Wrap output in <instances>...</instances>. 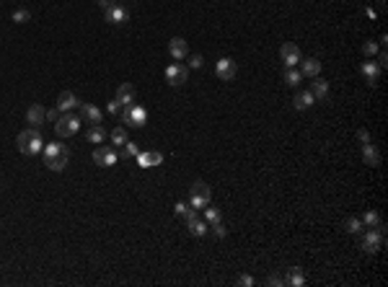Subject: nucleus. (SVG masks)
Returning a JSON list of instances; mask_svg holds the SVG:
<instances>
[{
	"mask_svg": "<svg viewBox=\"0 0 388 287\" xmlns=\"http://www.w3.org/2000/svg\"><path fill=\"white\" fill-rule=\"evenodd\" d=\"M16 145L23 155H36V153H42L44 150V140H42V132H39L36 127H29L23 132H18L16 137Z\"/></svg>",
	"mask_w": 388,
	"mask_h": 287,
	"instance_id": "f257e3e1",
	"label": "nucleus"
},
{
	"mask_svg": "<svg viewBox=\"0 0 388 287\" xmlns=\"http://www.w3.org/2000/svg\"><path fill=\"white\" fill-rule=\"evenodd\" d=\"M210 199H212V192H210V186H207L205 181H194V184H191L189 204H191L194 210H205L207 204H210Z\"/></svg>",
	"mask_w": 388,
	"mask_h": 287,
	"instance_id": "f03ea898",
	"label": "nucleus"
},
{
	"mask_svg": "<svg viewBox=\"0 0 388 287\" xmlns=\"http://www.w3.org/2000/svg\"><path fill=\"white\" fill-rule=\"evenodd\" d=\"M78 130H81V116H75V114H70V111H65V114L55 122L57 137H72Z\"/></svg>",
	"mask_w": 388,
	"mask_h": 287,
	"instance_id": "7ed1b4c3",
	"label": "nucleus"
},
{
	"mask_svg": "<svg viewBox=\"0 0 388 287\" xmlns=\"http://www.w3.org/2000/svg\"><path fill=\"white\" fill-rule=\"evenodd\" d=\"M116 160H119V155H116V150L111 148V145H99L96 150H93V163L96 166H101V169H111V166H116Z\"/></svg>",
	"mask_w": 388,
	"mask_h": 287,
	"instance_id": "20e7f679",
	"label": "nucleus"
},
{
	"mask_svg": "<svg viewBox=\"0 0 388 287\" xmlns=\"http://www.w3.org/2000/svg\"><path fill=\"white\" fill-rule=\"evenodd\" d=\"M362 249H365L368 254H375V251L383 249V225L370 228V230L362 235Z\"/></svg>",
	"mask_w": 388,
	"mask_h": 287,
	"instance_id": "39448f33",
	"label": "nucleus"
},
{
	"mask_svg": "<svg viewBox=\"0 0 388 287\" xmlns=\"http://www.w3.org/2000/svg\"><path fill=\"white\" fill-rule=\"evenodd\" d=\"M186 78H189V67H184V65H179V62H174V65L166 67V80H168L171 86H184Z\"/></svg>",
	"mask_w": 388,
	"mask_h": 287,
	"instance_id": "423d86ee",
	"label": "nucleus"
},
{
	"mask_svg": "<svg viewBox=\"0 0 388 287\" xmlns=\"http://www.w3.org/2000/svg\"><path fill=\"white\" fill-rule=\"evenodd\" d=\"M236 73H238V67H236V62H233L230 57H220L215 62V75L220 80H233V78H236Z\"/></svg>",
	"mask_w": 388,
	"mask_h": 287,
	"instance_id": "0eeeda50",
	"label": "nucleus"
},
{
	"mask_svg": "<svg viewBox=\"0 0 388 287\" xmlns=\"http://www.w3.org/2000/svg\"><path fill=\"white\" fill-rule=\"evenodd\" d=\"M104 18H106L109 23H114V26H122V23L130 21V11H127L125 6H119V3H114L109 11H104Z\"/></svg>",
	"mask_w": 388,
	"mask_h": 287,
	"instance_id": "6e6552de",
	"label": "nucleus"
},
{
	"mask_svg": "<svg viewBox=\"0 0 388 287\" xmlns=\"http://www.w3.org/2000/svg\"><path fill=\"white\" fill-rule=\"evenodd\" d=\"M280 55H282V62H285L287 67H295V65L300 62V50H298V44H293V42H285V44L280 47Z\"/></svg>",
	"mask_w": 388,
	"mask_h": 287,
	"instance_id": "1a4fd4ad",
	"label": "nucleus"
},
{
	"mask_svg": "<svg viewBox=\"0 0 388 287\" xmlns=\"http://www.w3.org/2000/svg\"><path fill=\"white\" fill-rule=\"evenodd\" d=\"M168 52L174 60H186L189 55V44H186V39L184 36H174L171 42H168Z\"/></svg>",
	"mask_w": 388,
	"mask_h": 287,
	"instance_id": "9d476101",
	"label": "nucleus"
},
{
	"mask_svg": "<svg viewBox=\"0 0 388 287\" xmlns=\"http://www.w3.org/2000/svg\"><path fill=\"white\" fill-rule=\"evenodd\" d=\"M163 155L158 150H145V153H137V166L140 169H153V166H161Z\"/></svg>",
	"mask_w": 388,
	"mask_h": 287,
	"instance_id": "9b49d317",
	"label": "nucleus"
},
{
	"mask_svg": "<svg viewBox=\"0 0 388 287\" xmlns=\"http://www.w3.org/2000/svg\"><path fill=\"white\" fill-rule=\"evenodd\" d=\"M44 119H47V111H44L42 104H31V106L26 109V122H29L31 127H39Z\"/></svg>",
	"mask_w": 388,
	"mask_h": 287,
	"instance_id": "f8f14e48",
	"label": "nucleus"
},
{
	"mask_svg": "<svg viewBox=\"0 0 388 287\" xmlns=\"http://www.w3.org/2000/svg\"><path fill=\"white\" fill-rule=\"evenodd\" d=\"M75 106H81V101H78V96L72 93V91H62L60 96H57V109L65 114V111H70V109H75Z\"/></svg>",
	"mask_w": 388,
	"mask_h": 287,
	"instance_id": "ddd939ff",
	"label": "nucleus"
},
{
	"mask_svg": "<svg viewBox=\"0 0 388 287\" xmlns=\"http://www.w3.org/2000/svg\"><path fill=\"white\" fill-rule=\"evenodd\" d=\"M81 114H83V119L88 122V125H101V119H104L101 109H96L93 104H83V101H81Z\"/></svg>",
	"mask_w": 388,
	"mask_h": 287,
	"instance_id": "4468645a",
	"label": "nucleus"
},
{
	"mask_svg": "<svg viewBox=\"0 0 388 287\" xmlns=\"http://www.w3.org/2000/svg\"><path fill=\"white\" fill-rule=\"evenodd\" d=\"M362 158H365V163L370 169H378L380 166V155H378V148L373 145V142H365L362 145Z\"/></svg>",
	"mask_w": 388,
	"mask_h": 287,
	"instance_id": "2eb2a0df",
	"label": "nucleus"
},
{
	"mask_svg": "<svg viewBox=\"0 0 388 287\" xmlns=\"http://www.w3.org/2000/svg\"><path fill=\"white\" fill-rule=\"evenodd\" d=\"M362 75H365V80H368V86H375V80H378V75H380V65L378 62H373V60H368V62H362Z\"/></svg>",
	"mask_w": 388,
	"mask_h": 287,
	"instance_id": "dca6fc26",
	"label": "nucleus"
},
{
	"mask_svg": "<svg viewBox=\"0 0 388 287\" xmlns=\"http://www.w3.org/2000/svg\"><path fill=\"white\" fill-rule=\"evenodd\" d=\"M116 101H119L122 106H130L135 101V88L132 83H122L119 88H116Z\"/></svg>",
	"mask_w": 388,
	"mask_h": 287,
	"instance_id": "f3484780",
	"label": "nucleus"
},
{
	"mask_svg": "<svg viewBox=\"0 0 388 287\" xmlns=\"http://www.w3.org/2000/svg\"><path fill=\"white\" fill-rule=\"evenodd\" d=\"M67 155H70V153H60V155H52V158H44V163H47V169H50V171H55V174H60V171H65V166H67Z\"/></svg>",
	"mask_w": 388,
	"mask_h": 287,
	"instance_id": "a211bd4d",
	"label": "nucleus"
},
{
	"mask_svg": "<svg viewBox=\"0 0 388 287\" xmlns=\"http://www.w3.org/2000/svg\"><path fill=\"white\" fill-rule=\"evenodd\" d=\"M310 93H313V99H326L329 96V83L316 75L313 80H310Z\"/></svg>",
	"mask_w": 388,
	"mask_h": 287,
	"instance_id": "6ab92c4d",
	"label": "nucleus"
},
{
	"mask_svg": "<svg viewBox=\"0 0 388 287\" xmlns=\"http://www.w3.org/2000/svg\"><path fill=\"white\" fill-rule=\"evenodd\" d=\"M293 104H295L298 111H305V109H310V106L316 104V99H313V93H310V91H300V93L293 99Z\"/></svg>",
	"mask_w": 388,
	"mask_h": 287,
	"instance_id": "aec40b11",
	"label": "nucleus"
},
{
	"mask_svg": "<svg viewBox=\"0 0 388 287\" xmlns=\"http://www.w3.org/2000/svg\"><path fill=\"white\" fill-rule=\"evenodd\" d=\"M86 140L93 142V145H101V142L106 140V130H104L101 125H91V130L86 132Z\"/></svg>",
	"mask_w": 388,
	"mask_h": 287,
	"instance_id": "412c9836",
	"label": "nucleus"
},
{
	"mask_svg": "<svg viewBox=\"0 0 388 287\" xmlns=\"http://www.w3.org/2000/svg\"><path fill=\"white\" fill-rule=\"evenodd\" d=\"M285 284L303 287V284H305V274H303V269H300V267H293V269L287 272V277H285Z\"/></svg>",
	"mask_w": 388,
	"mask_h": 287,
	"instance_id": "4be33fe9",
	"label": "nucleus"
},
{
	"mask_svg": "<svg viewBox=\"0 0 388 287\" xmlns=\"http://www.w3.org/2000/svg\"><path fill=\"white\" fill-rule=\"evenodd\" d=\"M321 73V60H316V57H308V60H303V75H308V78H316Z\"/></svg>",
	"mask_w": 388,
	"mask_h": 287,
	"instance_id": "5701e85b",
	"label": "nucleus"
},
{
	"mask_svg": "<svg viewBox=\"0 0 388 287\" xmlns=\"http://www.w3.org/2000/svg\"><path fill=\"white\" fill-rule=\"evenodd\" d=\"M186 228H189V233H191V235H197V238L207 235V223H205V220H200V218L189 220V223H186Z\"/></svg>",
	"mask_w": 388,
	"mask_h": 287,
	"instance_id": "b1692460",
	"label": "nucleus"
},
{
	"mask_svg": "<svg viewBox=\"0 0 388 287\" xmlns=\"http://www.w3.org/2000/svg\"><path fill=\"white\" fill-rule=\"evenodd\" d=\"M174 212H176L179 218H184L186 223H189V220H194V218H197V212H194V207H191V204H189V207H186V204H184V202H176V204H174Z\"/></svg>",
	"mask_w": 388,
	"mask_h": 287,
	"instance_id": "393cba45",
	"label": "nucleus"
},
{
	"mask_svg": "<svg viewBox=\"0 0 388 287\" xmlns=\"http://www.w3.org/2000/svg\"><path fill=\"white\" fill-rule=\"evenodd\" d=\"M127 140H130V135H127V127H125V125H119V127L111 132V142H114V145H125Z\"/></svg>",
	"mask_w": 388,
	"mask_h": 287,
	"instance_id": "a878e982",
	"label": "nucleus"
},
{
	"mask_svg": "<svg viewBox=\"0 0 388 287\" xmlns=\"http://www.w3.org/2000/svg\"><path fill=\"white\" fill-rule=\"evenodd\" d=\"M223 220V212L217 210V207H205V223H210V225H215V223H220Z\"/></svg>",
	"mask_w": 388,
	"mask_h": 287,
	"instance_id": "bb28decb",
	"label": "nucleus"
},
{
	"mask_svg": "<svg viewBox=\"0 0 388 287\" xmlns=\"http://www.w3.org/2000/svg\"><path fill=\"white\" fill-rule=\"evenodd\" d=\"M362 223H365L368 228H378V225H383V223H380V215H378L375 210H368V212L362 215Z\"/></svg>",
	"mask_w": 388,
	"mask_h": 287,
	"instance_id": "cd10ccee",
	"label": "nucleus"
},
{
	"mask_svg": "<svg viewBox=\"0 0 388 287\" xmlns=\"http://www.w3.org/2000/svg\"><path fill=\"white\" fill-rule=\"evenodd\" d=\"M300 78H303V73H298L295 67H287V70H285V83H287V86H298Z\"/></svg>",
	"mask_w": 388,
	"mask_h": 287,
	"instance_id": "c85d7f7f",
	"label": "nucleus"
},
{
	"mask_svg": "<svg viewBox=\"0 0 388 287\" xmlns=\"http://www.w3.org/2000/svg\"><path fill=\"white\" fill-rule=\"evenodd\" d=\"M60 153H67V148H65V145H60V142H50V145H44V158H52V155H60Z\"/></svg>",
	"mask_w": 388,
	"mask_h": 287,
	"instance_id": "c756f323",
	"label": "nucleus"
},
{
	"mask_svg": "<svg viewBox=\"0 0 388 287\" xmlns=\"http://www.w3.org/2000/svg\"><path fill=\"white\" fill-rule=\"evenodd\" d=\"M29 18H31V13H29L26 8H16V11H13V21H16V23H29Z\"/></svg>",
	"mask_w": 388,
	"mask_h": 287,
	"instance_id": "7c9ffc66",
	"label": "nucleus"
},
{
	"mask_svg": "<svg viewBox=\"0 0 388 287\" xmlns=\"http://www.w3.org/2000/svg\"><path fill=\"white\" fill-rule=\"evenodd\" d=\"M344 228H347L349 233H360V228H362V220H357V218H349V220L344 223Z\"/></svg>",
	"mask_w": 388,
	"mask_h": 287,
	"instance_id": "2f4dec72",
	"label": "nucleus"
},
{
	"mask_svg": "<svg viewBox=\"0 0 388 287\" xmlns=\"http://www.w3.org/2000/svg\"><path fill=\"white\" fill-rule=\"evenodd\" d=\"M106 111H109L111 116H119V111H122V104L116 101V99H111V101L106 104Z\"/></svg>",
	"mask_w": 388,
	"mask_h": 287,
	"instance_id": "473e14b6",
	"label": "nucleus"
},
{
	"mask_svg": "<svg viewBox=\"0 0 388 287\" xmlns=\"http://www.w3.org/2000/svg\"><path fill=\"white\" fill-rule=\"evenodd\" d=\"M362 52H365L368 57H375V55H378V42H373V39H370V42H365V44H362Z\"/></svg>",
	"mask_w": 388,
	"mask_h": 287,
	"instance_id": "72a5a7b5",
	"label": "nucleus"
},
{
	"mask_svg": "<svg viewBox=\"0 0 388 287\" xmlns=\"http://www.w3.org/2000/svg\"><path fill=\"white\" fill-rule=\"evenodd\" d=\"M125 155H132V158H137V153H140V148H137V142H132V140H127L125 145Z\"/></svg>",
	"mask_w": 388,
	"mask_h": 287,
	"instance_id": "f704fd0d",
	"label": "nucleus"
},
{
	"mask_svg": "<svg viewBox=\"0 0 388 287\" xmlns=\"http://www.w3.org/2000/svg\"><path fill=\"white\" fill-rule=\"evenodd\" d=\"M202 65H205L202 55H191V57H189V67H191V70H200Z\"/></svg>",
	"mask_w": 388,
	"mask_h": 287,
	"instance_id": "c9c22d12",
	"label": "nucleus"
},
{
	"mask_svg": "<svg viewBox=\"0 0 388 287\" xmlns=\"http://www.w3.org/2000/svg\"><path fill=\"white\" fill-rule=\"evenodd\" d=\"M266 284H272V287H280V284H285V279H282L280 274H269V277H266Z\"/></svg>",
	"mask_w": 388,
	"mask_h": 287,
	"instance_id": "e433bc0d",
	"label": "nucleus"
},
{
	"mask_svg": "<svg viewBox=\"0 0 388 287\" xmlns=\"http://www.w3.org/2000/svg\"><path fill=\"white\" fill-rule=\"evenodd\" d=\"M212 230H215V235H217V238H225V233H228V230H225V225H223V220H220V223H215V225H212Z\"/></svg>",
	"mask_w": 388,
	"mask_h": 287,
	"instance_id": "4c0bfd02",
	"label": "nucleus"
},
{
	"mask_svg": "<svg viewBox=\"0 0 388 287\" xmlns=\"http://www.w3.org/2000/svg\"><path fill=\"white\" fill-rule=\"evenodd\" d=\"M357 137H360V142H362V145H365V142H373V140H370V132H368V130H360V132H357Z\"/></svg>",
	"mask_w": 388,
	"mask_h": 287,
	"instance_id": "58836bf2",
	"label": "nucleus"
},
{
	"mask_svg": "<svg viewBox=\"0 0 388 287\" xmlns=\"http://www.w3.org/2000/svg\"><path fill=\"white\" fill-rule=\"evenodd\" d=\"M238 284H246V287H251V284H254V277H251V274H244V277H238Z\"/></svg>",
	"mask_w": 388,
	"mask_h": 287,
	"instance_id": "ea45409f",
	"label": "nucleus"
},
{
	"mask_svg": "<svg viewBox=\"0 0 388 287\" xmlns=\"http://www.w3.org/2000/svg\"><path fill=\"white\" fill-rule=\"evenodd\" d=\"M47 119H50V122H57V119H60V109H50V111H47Z\"/></svg>",
	"mask_w": 388,
	"mask_h": 287,
	"instance_id": "a19ab883",
	"label": "nucleus"
},
{
	"mask_svg": "<svg viewBox=\"0 0 388 287\" xmlns=\"http://www.w3.org/2000/svg\"><path fill=\"white\" fill-rule=\"evenodd\" d=\"M111 6H114V0H99V8H101V11H109Z\"/></svg>",
	"mask_w": 388,
	"mask_h": 287,
	"instance_id": "79ce46f5",
	"label": "nucleus"
}]
</instances>
